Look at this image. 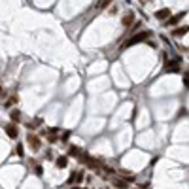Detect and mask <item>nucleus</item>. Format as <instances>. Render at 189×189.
<instances>
[{
    "mask_svg": "<svg viewBox=\"0 0 189 189\" xmlns=\"http://www.w3.org/2000/svg\"><path fill=\"white\" fill-rule=\"evenodd\" d=\"M6 132H8V136H10V138H13V140H15V138L19 136V130H17V127H15L13 123L6 125Z\"/></svg>",
    "mask_w": 189,
    "mask_h": 189,
    "instance_id": "obj_7",
    "label": "nucleus"
},
{
    "mask_svg": "<svg viewBox=\"0 0 189 189\" xmlns=\"http://www.w3.org/2000/svg\"><path fill=\"white\" fill-rule=\"evenodd\" d=\"M114 185H115V187H119V189H127V183H125V181H121V180H114Z\"/></svg>",
    "mask_w": 189,
    "mask_h": 189,
    "instance_id": "obj_14",
    "label": "nucleus"
},
{
    "mask_svg": "<svg viewBox=\"0 0 189 189\" xmlns=\"http://www.w3.org/2000/svg\"><path fill=\"white\" fill-rule=\"evenodd\" d=\"M150 36H151V32H150V30H142V32L134 34L129 42L121 43V49H125V47H130V45H134V43H140V42H148V40H150Z\"/></svg>",
    "mask_w": 189,
    "mask_h": 189,
    "instance_id": "obj_1",
    "label": "nucleus"
},
{
    "mask_svg": "<svg viewBox=\"0 0 189 189\" xmlns=\"http://www.w3.org/2000/svg\"><path fill=\"white\" fill-rule=\"evenodd\" d=\"M57 168H66L68 166V157L66 155H61V157H57Z\"/></svg>",
    "mask_w": 189,
    "mask_h": 189,
    "instance_id": "obj_9",
    "label": "nucleus"
},
{
    "mask_svg": "<svg viewBox=\"0 0 189 189\" xmlns=\"http://www.w3.org/2000/svg\"><path fill=\"white\" fill-rule=\"evenodd\" d=\"M40 125H42V119L38 117V119H34V121H28V125H27V127L32 130V129H36V127H40Z\"/></svg>",
    "mask_w": 189,
    "mask_h": 189,
    "instance_id": "obj_13",
    "label": "nucleus"
},
{
    "mask_svg": "<svg viewBox=\"0 0 189 189\" xmlns=\"http://www.w3.org/2000/svg\"><path fill=\"white\" fill-rule=\"evenodd\" d=\"M180 63H181V59H180V57L172 59L170 63H166V66H165V72H168V74H170V72H172V74H174V72H180Z\"/></svg>",
    "mask_w": 189,
    "mask_h": 189,
    "instance_id": "obj_4",
    "label": "nucleus"
},
{
    "mask_svg": "<svg viewBox=\"0 0 189 189\" xmlns=\"http://www.w3.org/2000/svg\"><path fill=\"white\" fill-rule=\"evenodd\" d=\"M183 85H185V89L189 87V72H185V76H183Z\"/></svg>",
    "mask_w": 189,
    "mask_h": 189,
    "instance_id": "obj_21",
    "label": "nucleus"
},
{
    "mask_svg": "<svg viewBox=\"0 0 189 189\" xmlns=\"http://www.w3.org/2000/svg\"><path fill=\"white\" fill-rule=\"evenodd\" d=\"M110 2H112V0H100V4H99V8H100V10H104V8H106V6H108Z\"/></svg>",
    "mask_w": 189,
    "mask_h": 189,
    "instance_id": "obj_20",
    "label": "nucleus"
},
{
    "mask_svg": "<svg viewBox=\"0 0 189 189\" xmlns=\"http://www.w3.org/2000/svg\"><path fill=\"white\" fill-rule=\"evenodd\" d=\"M10 117H12V123H13V125L19 123V121H21V110H17V108L12 110V112H10Z\"/></svg>",
    "mask_w": 189,
    "mask_h": 189,
    "instance_id": "obj_8",
    "label": "nucleus"
},
{
    "mask_svg": "<svg viewBox=\"0 0 189 189\" xmlns=\"http://www.w3.org/2000/svg\"><path fill=\"white\" fill-rule=\"evenodd\" d=\"M68 138H70V130H64V132L61 134V140H63V142H66Z\"/></svg>",
    "mask_w": 189,
    "mask_h": 189,
    "instance_id": "obj_18",
    "label": "nucleus"
},
{
    "mask_svg": "<svg viewBox=\"0 0 189 189\" xmlns=\"http://www.w3.org/2000/svg\"><path fill=\"white\" fill-rule=\"evenodd\" d=\"M70 189H85V187H81V185H74V187H70Z\"/></svg>",
    "mask_w": 189,
    "mask_h": 189,
    "instance_id": "obj_23",
    "label": "nucleus"
},
{
    "mask_svg": "<svg viewBox=\"0 0 189 189\" xmlns=\"http://www.w3.org/2000/svg\"><path fill=\"white\" fill-rule=\"evenodd\" d=\"M81 153H83V151H81L78 146H70V155H72V157H79Z\"/></svg>",
    "mask_w": 189,
    "mask_h": 189,
    "instance_id": "obj_12",
    "label": "nucleus"
},
{
    "mask_svg": "<svg viewBox=\"0 0 189 189\" xmlns=\"http://www.w3.org/2000/svg\"><path fill=\"white\" fill-rule=\"evenodd\" d=\"M187 32H189V27H180V28H174V30H172L174 36H185Z\"/></svg>",
    "mask_w": 189,
    "mask_h": 189,
    "instance_id": "obj_10",
    "label": "nucleus"
},
{
    "mask_svg": "<svg viewBox=\"0 0 189 189\" xmlns=\"http://www.w3.org/2000/svg\"><path fill=\"white\" fill-rule=\"evenodd\" d=\"M81 180H83V170H74L66 183H81Z\"/></svg>",
    "mask_w": 189,
    "mask_h": 189,
    "instance_id": "obj_6",
    "label": "nucleus"
},
{
    "mask_svg": "<svg viewBox=\"0 0 189 189\" xmlns=\"http://www.w3.org/2000/svg\"><path fill=\"white\" fill-rule=\"evenodd\" d=\"M57 132H59V129H57V127H51V129H47L43 134H57Z\"/></svg>",
    "mask_w": 189,
    "mask_h": 189,
    "instance_id": "obj_17",
    "label": "nucleus"
},
{
    "mask_svg": "<svg viewBox=\"0 0 189 189\" xmlns=\"http://www.w3.org/2000/svg\"><path fill=\"white\" fill-rule=\"evenodd\" d=\"M187 15V12H180V13H176V15H172V17H168L166 21H165V27H176L183 17Z\"/></svg>",
    "mask_w": 189,
    "mask_h": 189,
    "instance_id": "obj_3",
    "label": "nucleus"
},
{
    "mask_svg": "<svg viewBox=\"0 0 189 189\" xmlns=\"http://www.w3.org/2000/svg\"><path fill=\"white\" fill-rule=\"evenodd\" d=\"M170 8H161V10H157L155 12V19H159V21H166L168 17H170Z\"/></svg>",
    "mask_w": 189,
    "mask_h": 189,
    "instance_id": "obj_5",
    "label": "nucleus"
},
{
    "mask_svg": "<svg viewBox=\"0 0 189 189\" xmlns=\"http://www.w3.org/2000/svg\"><path fill=\"white\" fill-rule=\"evenodd\" d=\"M27 142H28V146H30V150H32V151H38V150L42 148L40 138H38V136H34L32 132H28V134H27Z\"/></svg>",
    "mask_w": 189,
    "mask_h": 189,
    "instance_id": "obj_2",
    "label": "nucleus"
},
{
    "mask_svg": "<svg viewBox=\"0 0 189 189\" xmlns=\"http://www.w3.org/2000/svg\"><path fill=\"white\" fill-rule=\"evenodd\" d=\"M15 153H17L19 157H23V155H25V151H23V146H21V144H17V146H15Z\"/></svg>",
    "mask_w": 189,
    "mask_h": 189,
    "instance_id": "obj_16",
    "label": "nucleus"
},
{
    "mask_svg": "<svg viewBox=\"0 0 189 189\" xmlns=\"http://www.w3.org/2000/svg\"><path fill=\"white\" fill-rule=\"evenodd\" d=\"M99 166H102V168H104V172H108V174H114V172H115L112 166H106V165H99Z\"/></svg>",
    "mask_w": 189,
    "mask_h": 189,
    "instance_id": "obj_19",
    "label": "nucleus"
},
{
    "mask_svg": "<svg viewBox=\"0 0 189 189\" xmlns=\"http://www.w3.org/2000/svg\"><path fill=\"white\" fill-rule=\"evenodd\" d=\"M132 21H134V13L130 12L129 15H125V17H123V27H130V25H132Z\"/></svg>",
    "mask_w": 189,
    "mask_h": 189,
    "instance_id": "obj_11",
    "label": "nucleus"
},
{
    "mask_svg": "<svg viewBox=\"0 0 189 189\" xmlns=\"http://www.w3.org/2000/svg\"><path fill=\"white\" fill-rule=\"evenodd\" d=\"M34 172H36L38 176H42V174H43V168H42L40 165H36V166H34Z\"/></svg>",
    "mask_w": 189,
    "mask_h": 189,
    "instance_id": "obj_22",
    "label": "nucleus"
},
{
    "mask_svg": "<svg viewBox=\"0 0 189 189\" xmlns=\"http://www.w3.org/2000/svg\"><path fill=\"white\" fill-rule=\"evenodd\" d=\"M15 102H17V97H12V99H10L8 102H4V106H6V108H10V106H13Z\"/></svg>",
    "mask_w": 189,
    "mask_h": 189,
    "instance_id": "obj_15",
    "label": "nucleus"
},
{
    "mask_svg": "<svg viewBox=\"0 0 189 189\" xmlns=\"http://www.w3.org/2000/svg\"><path fill=\"white\" fill-rule=\"evenodd\" d=\"M0 93H2V89H0Z\"/></svg>",
    "mask_w": 189,
    "mask_h": 189,
    "instance_id": "obj_24",
    "label": "nucleus"
}]
</instances>
